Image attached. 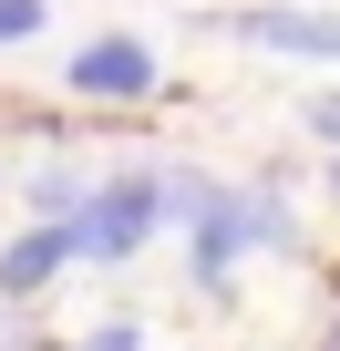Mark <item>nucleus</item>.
Segmentation results:
<instances>
[{"mask_svg":"<svg viewBox=\"0 0 340 351\" xmlns=\"http://www.w3.org/2000/svg\"><path fill=\"white\" fill-rule=\"evenodd\" d=\"M176 217H186V269H196V289H227L248 248H289V207H278L268 186L176 176Z\"/></svg>","mask_w":340,"mask_h":351,"instance_id":"1","label":"nucleus"},{"mask_svg":"<svg viewBox=\"0 0 340 351\" xmlns=\"http://www.w3.org/2000/svg\"><path fill=\"white\" fill-rule=\"evenodd\" d=\"M176 207V176H165V155H144V165H114L103 186L83 197V217H73V238H83V258L93 269H124L144 238H155V217Z\"/></svg>","mask_w":340,"mask_h":351,"instance_id":"2","label":"nucleus"},{"mask_svg":"<svg viewBox=\"0 0 340 351\" xmlns=\"http://www.w3.org/2000/svg\"><path fill=\"white\" fill-rule=\"evenodd\" d=\"M227 42L278 52V62H340V11H299V0H248V11H217Z\"/></svg>","mask_w":340,"mask_h":351,"instance_id":"3","label":"nucleus"},{"mask_svg":"<svg viewBox=\"0 0 340 351\" xmlns=\"http://www.w3.org/2000/svg\"><path fill=\"white\" fill-rule=\"evenodd\" d=\"M62 83H73L83 104H144V93H155V42H144V32H103V42H83V52L62 62Z\"/></svg>","mask_w":340,"mask_h":351,"instance_id":"4","label":"nucleus"},{"mask_svg":"<svg viewBox=\"0 0 340 351\" xmlns=\"http://www.w3.org/2000/svg\"><path fill=\"white\" fill-rule=\"evenodd\" d=\"M83 258V238H73V217H31L11 248H0V300H31V289H52L62 269Z\"/></svg>","mask_w":340,"mask_h":351,"instance_id":"5","label":"nucleus"},{"mask_svg":"<svg viewBox=\"0 0 340 351\" xmlns=\"http://www.w3.org/2000/svg\"><path fill=\"white\" fill-rule=\"evenodd\" d=\"M83 197L93 186H83L73 165H31V217H83Z\"/></svg>","mask_w":340,"mask_h":351,"instance_id":"6","label":"nucleus"},{"mask_svg":"<svg viewBox=\"0 0 340 351\" xmlns=\"http://www.w3.org/2000/svg\"><path fill=\"white\" fill-rule=\"evenodd\" d=\"M52 32V0H0V52L11 42H42Z\"/></svg>","mask_w":340,"mask_h":351,"instance_id":"7","label":"nucleus"},{"mask_svg":"<svg viewBox=\"0 0 340 351\" xmlns=\"http://www.w3.org/2000/svg\"><path fill=\"white\" fill-rule=\"evenodd\" d=\"M93 351H144V330L134 320H93Z\"/></svg>","mask_w":340,"mask_h":351,"instance_id":"8","label":"nucleus"},{"mask_svg":"<svg viewBox=\"0 0 340 351\" xmlns=\"http://www.w3.org/2000/svg\"><path fill=\"white\" fill-rule=\"evenodd\" d=\"M309 134H319V145L340 155V93H319V104H309Z\"/></svg>","mask_w":340,"mask_h":351,"instance_id":"9","label":"nucleus"},{"mask_svg":"<svg viewBox=\"0 0 340 351\" xmlns=\"http://www.w3.org/2000/svg\"><path fill=\"white\" fill-rule=\"evenodd\" d=\"M31 351H93V341H31Z\"/></svg>","mask_w":340,"mask_h":351,"instance_id":"10","label":"nucleus"},{"mask_svg":"<svg viewBox=\"0 0 340 351\" xmlns=\"http://www.w3.org/2000/svg\"><path fill=\"white\" fill-rule=\"evenodd\" d=\"M330 186H340V165H330Z\"/></svg>","mask_w":340,"mask_h":351,"instance_id":"11","label":"nucleus"},{"mask_svg":"<svg viewBox=\"0 0 340 351\" xmlns=\"http://www.w3.org/2000/svg\"><path fill=\"white\" fill-rule=\"evenodd\" d=\"M330 351H340V330H330Z\"/></svg>","mask_w":340,"mask_h":351,"instance_id":"12","label":"nucleus"}]
</instances>
